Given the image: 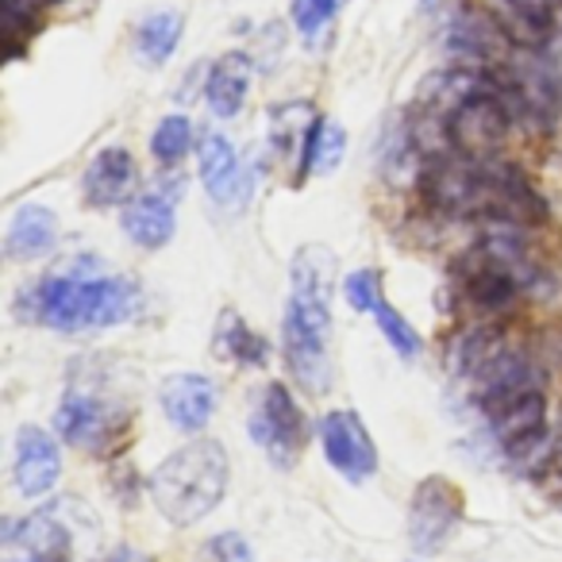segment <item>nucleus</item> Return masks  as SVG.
<instances>
[{"label":"nucleus","mask_w":562,"mask_h":562,"mask_svg":"<svg viewBox=\"0 0 562 562\" xmlns=\"http://www.w3.org/2000/svg\"><path fill=\"white\" fill-rule=\"evenodd\" d=\"M424 196L431 209L462 220H490L501 227H528L543 220V201L508 162L470 155H436L424 166Z\"/></svg>","instance_id":"1"},{"label":"nucleus","mask_w":562,"mask_h":562,"mask_svg":"<svg viewBox=\"0 0 562 562\" xmlns=\"http://www.w3.org/2000/svg\"><path fill=\"white\" fill-rule=\"evenodd\" d=\"M331 290H336V262L328 247H305L293 258V293L281 321V351L290 374L308 393L331 390Z\"/></svg>","instance_id":"2"},{"label":"nucleus","mask_w":562,"mask_h":562,"mask_svg":"<svg viewBox=\"0 0 562 562\" xmlns=\"http://www.w3.org/2000/svg\"><path fill=\"white\" fill-rule=\"evenodd\" d=\"M143 308V293L132 278H104L89 270L50 273L40 285H27L16 301L24 321L47 324L55 331L112 328L132 321Z\"/></svg>","instance_id":"3"},{"label":"nucleus","mask_w":562,"mask_h":562,"mask_svg":"<svg viewBox=\"0 0 562 562\" xmlns=\"http://www.w3.org/2000/svg\"><path fill=\"white\" fill-rule=\"evenodd\" d=\"M227 474H232V462L224 447L216 439H196L158 462V470L150 474V497L166 520L186 528L204 520L224 501Z\"/></svg>","instance_id":"4"},{"label":"nucleus","mask_w":562,"mask_h":562,"mask_svg":"<svg viewBox=\"0 0 562 562\" xmlns=\"http://www.w3.org/2000/svg\"><path fill=\"white\" fill-rule=\"evenodd\" d=\"M459 278H462V293H467L474 305L501 308L528 290L531 278H536V266L524 255L516 235L497 232L462 255Z\"/></svg>","instance_id":"5"},{"label":"nucleus","mask_w":562,"mask_h":562,"mask_svg":"<svg viewBox=\"0 0 562 562\" xmlns=\"http://www.w3.org/2000/svg\"><path fill=\"white\" fill-rule=\"evenodd\" d=\"M250 436H255V443L270 454L273 467L290 470L293 462L301 459L305 439H308V424L285 385H278V382L266 385L262 401H258L255 416H250Z\"/></svg>","instance_id":"6"},{"label":"nucleus","mask_w":562,"mask_h":562,"mask_svg":"<svg viewBox=\"0 0 562 562\" xmlns=\"http://www.w3.org/2000/svg\"><path fill=\"white\" fill-rule=\"evenodd\" d=\"M482 413H485V424H490V431L497 436V443L505 447L513 459H524V454H531L547 439V397H543V385H536V390H520V393H513V397L493 401V405H485Z\"/></svg>","instance_id":"7"},{"label":"nucleus","mask_w":562,"mask_h":562,"mask_svg":"<svg viewBox=\"0 0 562 562\" xmlns=\"http://www.w3.org/2000/svg\"><path fill=\"white\" fill-rule=\"evenodd\" d=\"M462 516V490L447 477H428L416 485L413 508H408V539L420 554H431L447 543Z\"/></svg>","instance_id":"8"},{"label":"nucleus","mask_w":562,"mask_h":562,"mask_svg":"<svg viewBox=\"0 0 562 562\" xmlns=\"http://www.w3.org/2000/svg\"><path fill=\"white\" fill-rule=\"evenodd\" d=\"M321 443H324L328 462L347 477V482H367V477H374L378 447L355 408H336V413L324 416Z\"/></svg>","instance_id":"9"},{"label":"nucleus","mask_w":562,"mask_h":562,"mask_svg":"<svg viewBox=\"0 0 562 562\" xmlns=\"http://www.w3.org/2000/svg\"><path fill=\"white\" fill-rule=\"evenodd\" d=\"M181 178H166V181H155L150 189L135 193L132 201L124 204V232L132 243L139 247L155 250V247H166L178 227V201H181Z\"/></svg>","instance_id":"10"},{"label":"nucleus","mask_w":562,"mask_h":562,"mask_svg":"<svg viewBox=\"0 0 562 562\" xmlns=\"http://www.w3.org/2000/svg\"><path fill=\"white\" fill-rule=\"evenodd\" d=\"M196 162H201V181L209 196L224 209H235L250 196V173L243 170L239 155H235L232 139L220 132L201 135L196 143Z\"/></svg>","instance_id":"11"},{"label":"nucleus","mask_w":562,"mask_h":562,"mask_svg":"<svg viewBox=\"0 0 562 562\" xmlns=\"http://www.w3.org/2000/svg\"><path fill=\"white\" fill-rule=\"evenodd\" d=\"M162 413L173 428L201 431L216 413V385L204 374H173L162 385Z\"/></svg>","instance_id":"12"},{"label":"nucleus","mask_w":562,"mask_h":562,"mask_svg":"<svg viewBox=\"0 0 562 562\" xmlns=\"http://www.w3.org/2000/svg\"><path fill=\"white\" fill-rule=\"evenodd\" d=\"M4 543L24 547L32 562H70L74 554L70 528L55 513H32L24 520H9L4 524Z\"/></svg>","instance_id":"13"},{"label":"nucleus","mask_w":562,"mask_h":562,"mask_svg":"<svg viewBox=\"0 0 562 562\" xmlns=\"http://www.w3.org/2000/svg\"><path fill=\"white\" fill-rule=\"evenodd\" d=\"M63 474L58 443L43 428H20L16 436V485L27 497H40Z\"/></svg>","instance_id":"14"},{"label":"nucleus","mask_w":562,"mask_h":562,"mask_svg":"<svg viewBox=\"0 0 562 562\" xmlns=\"http://www.w3.org/2000/svg\"><path fill=\"white\" fill-rule=\"evenodd\" d=\"M55 428L66 443L74 447H97L116 431V413H112L104 401L86 397V393H70V397L58 405Z\"/></svg>","instance_id":"15"},{"label":"nucleus","mask_w":562,"mask_h":562,"mask_svg":"<svg viewBox=\"0 0 562 562\" xmlns=\"http://www.w3.org/2000/svg\"><path fill=\"white\" fill-rule=\"evenodd\" d=\"M135 158L124 147H104L86 170V201L97 209L109 204H127L135 189Z\"/></svg>","instance_id":"16"},{"label":"nucleus","mask_w":562,"mask_h":562,"mask_svg":"<svg viewBox=\"0 0 562 562\" xmlns=\"http://www.w3.org/2000/svg\"><path fill=\"white\" fill-rule=\"evenodd\" d=\"M247 93H250V58L239 55V50L216 58L209 78H204V101H209V109L220 120H232L243 109Z\"/></svg>","instance_id":"17"},{"label":"nucleus","mask_w":562,"mask_h":562,"mask_svg":"<svg viewBox=\"0 0 562 562\" xmlns=\"http://www.w3.org/2000/svg\"><path fill=\"white\" fill-rule=\"evenodd\" d=\"M58 239V220L43 204H24V209L12 216L9 232H4V255L9 258H35L43 250H50Z\"/></svg>","instance_id":"18"},{"label":"nucleus","mask_w":562,"mask_h":562,"mask_svg":"<svg viewBox=\"0 0 562 562\" xmlns=\"http://www.w3.org/2000/svg\"><path fill=\"white\" fill-rule=\"evenodd\" d=\"M178 40H181L178 12H155V16L143 20L139 32H135V50L143 55V63L162 66L166 58L178 50Z\"/></svg>","instance_id":"19"},{"label":"nucleus","mask_w":562,"mask_h":562,"mask_svg":"<svg viewBox=\"0 0 562 562\" xmlns=\"http://www.w3.org/2000/svg\"><path fill=\"white\" fill-rule=\"evenodd\" d=\"M344 127L328 124V120H313L305 127V143H301V173L313 170H331L344 158Z\"/></svg>","instance_id":"20"},{"label":"nucleus","mask_w":562,"mask_h":562,"mask_svg":"<svg viewBox=\"0 0 562 562\" xmlns=\"http://www.w3.org/2000/svg\"><path fill=\"white\" fill-rule=\"evenodd\" d=\"M216 347L227 355V359L247 362V367H262L266 351H270V344H266L262 336H255V331H250L247 324H243L235 313H224V321H220Z\"/></svg>","instance_id":"21"},{"label":"nucleus","mask_w":562,"mask_h":562,"mask_svg":"<svg viewBox=\"0 0 562 562\" xmlns=\"http://www.w3.org/2000/svg\"><path fill=\"white\" fill-rule=\"evenodd\" d=\"M189 147H193V124H189V116H166L155 127V135H150V155L166 166L181 162L189 155Z\"/></svg>","instance_id":"22"},{"label":"nucleus","mask_w":562,"mask_h":562,"mask_svg":"<svg viewBox=\"0 0 562 562\" xmlns=\"http://www.w3.org/2000/svg\"><path fill=\"white\" fill-rule=\"evenodd\" d=\"M370 316H374V324L382 328V336L390 339L393 351L405 355V359H416V355H420V347H424L420 336H416V328L397 313V308L390 305V301H385V297L378 301V305L370 308Z\"/></svg>","instance_id":"23"},{"label":"nucleus","mask_w":562,"mask_h":562,"mask_svg":"<svg viewBox=\"0 0 562 562\" xmlns=\"http://www.w3.org/2000/svg\"><path fill=\"white\" fill-rule=\"evenodd\" d=\"M339 9H344V0H293L290 4L293 24H297V32L305 35L308 43L328 32V24L336 20Z\"/></svg>","instance_id":"24"},{"label":"nucleus","mask_w":562,"mask_h":562,"mask_svg":"<svg viewBox=\"0 0 562 562\" xmlns=\"http://www.w3.org/2000/svg\"><path fill=\"white\" fill-rule=\"evenodd\" d=\"M344 297H347V305H351V308H359V313H370V308H374L378 301L385 297V293H382V273L370 270V266H367V270L347 273Z\"/></svg>","instance_id":"25"},{"label":"nucleus","mask_w":562,"mask_h":562,"mask_svg":"<svg viewBox=\"0 0 562 562\" xmlns=\"http://www.w3.org/2000/svg\"><path fill=\"white\" fill-rule=\"evenodd\" d=\"M196 562H255V554H250V543L239 531H220L201 547Z\"/></svg>","instance_id":"26"},{"label":"nucleus","mask_w":562,"mask_h":562,"mask_svg":"<svg viewBox=\"0 0 562 562\" xmlns=\"http://www.w3.org/2000/svg\"><path fill=\"white\" fill-rule=\"evenodd\" d=\"M109 562H132V551H116V554H112Z\"/></svg>","instance_id":"27"},{"label":"nucleus","mask_w":562,"mask_h":562,"mask_svg":"<svg viewBox=\"0 0 562 562\" xmlns=\"http://www.w3.org/2000/svg\"><path fill=\"white\" fill-rule=\"evenodd\" d=\"M436 4H439V0H424V9H436Z\"/></svg>","instance_id":"28"},{"label":"nucleus","mask_w":562,"mask_h":562,"mask_svg":"<svg viewBox=\"0 0 562 562\" xmlns=\"http://www.w3.org/2000/svg\"><path fill=\"white\" fill-rule=\"evenodd\" d=\"M35 4H43V0H35Z\"/></svg>","instance_id":"29"}]
</instances>
